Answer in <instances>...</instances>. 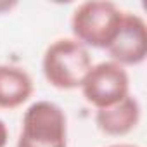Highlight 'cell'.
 <instances>
[{
  "mask_svg": "<svg viewBox=\"0 0 147 147\" xmlns=\"http://www.w3.org/2000/svg\"><path fill=\"white\" fill-rule=\"evenodd\" d=\"M107 147H140V145H135V144H113V145H107Z\"/></svg>",
  "mask_w": 147,
  "mask_h": 147,
  "instance_id": "9c48e42d",
  "label": "cell"
},
{
  "mask_svg": "<svg viewBox=\"0 0 147 147\" xmlns=\"http://www.w3.org/2000/svg\"><path fill=\"white\" fill-rule=\"evenodd\" d=\"M16 147H67V118L50 100L33 102L23 114Z\"/></svg>",
  "mask_w": 147,
  "mask_h": 147,
  "instance_id": "3957f363",
  "label": "cell"
},
{
  "mask_svg": "<svg viewBox=\"0 0 147 147\" xmlns=\"http://www.w3.org/2000/svg\"><path fill=\"white\" fill-rule=\"evenodd\" d=\"M31 75L21 66L0 64V109H18L33 95Z\"/></svg>",
  "mask_w": 147,
  "mask_h": 147,
  "instance_id": "52a82bcc",
  "label": "cell"
},
{
  "mask_svg": "<svg viewBox=\"0 0 147 147\" xmlns=\"http://www.w3.org/2000/svg\"><path fill=\"white\" fill-rule=\"evenodd\" d=\"M109 61L119 66H138L147 57V24L142 16L135 12H123L119 30L106 49Z\"/></svg>",
  "mask_w": 147,
  "mask_h": 147,
  "instance_id": "5b68a950",
  "label": "cell"
},
{
  "mask_svg": "<svg viewBox=\"0 0 147 147\" xmlns=\"http://www.w3.org/2000/svg\"><path fill=\"white\" fill-rule=\"evenodd\" d=\"M83 99L95 109L109 107L130 95V76L114 61L94 64L80 87Z\"/></svg>",
  "mask_w": 147,
  "mask_h": 147,
  "instance_id": "277c9868",
  "label": "cell"
},
{
  "mask_svg": "<svg viewBox=\"0 0 147 147\" xmlns=\"http://www.w3.org/2000/svg\"><path fill=\"white\" fill-rule=\"evenodd\" d=\"M94 66L88 49L75 38H57L43 52L42 73L57 90L80 88Z\"/></svg>",
  "mask_w": 147,
  "mask_h": 147,
  "instance_id": "6da1fadb",
  "label": "cell"
},
{
  "mask_svg": "<svg viewBox=\"0 0 147 147\" xmlns=\"http://www.w3.org/2000/svg\"><path fill=\"white\" fill-rule=\"evenodd\" d=\"M7 142H9V128L2 119H0V147H5Z\"/></svg>",
  "mask_w": 147,
  "mask_h": 147,
  "instance_id": "ba28073f",
  "label": "cell"
},
{
  "mask_svg": "<svg viewBox=\"0 0 147 147\" xmlns=\"http://www.w3.org/2000/svg\"><path fill=\"white\" fill-rule=\"evenodd\" d=\"M123 12L114 2L107 0L80 4L71 14L73 38L87 49H107L119 30Z\"/></svg>",
  "mask_w": 147,
  "mask_h": 147,
  "instance_id": "7a4b0ae2",
  "label": "cell"
},
{
  "mask_svg": "<svg viewBox=\"0 0 147 147\" xmlns=\"http://www.w3.org/2000/svg\"><path fill=\"white\" fill-rule=\"evenodd\" d=\"M140 114V102L133 95H128L109 107L97 109L95 125L102 133L109 137H123L137 128Z\"/></svg>",
  "mask_w": 147,
  "mask_h": 147,
  "instance_id": "8992f818",
  "label": "cell"
}]
</instances>
